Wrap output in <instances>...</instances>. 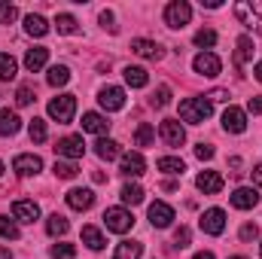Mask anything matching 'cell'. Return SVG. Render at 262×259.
I'll use <instances>...</instances> for the list:
<instances>
[{
    "mask_svg": "<svg viewBox=\"0 0 262 259\" xmlns=\"http://www.w3.org/2000/svg\"><path fill=\"white\" fill-rule=\"evenodd\" d=\"M210 113H213V107L204 98H186V101H180V119L189 122V125H201L204 119H210Z\"/></svg>",
    "mask_w": 262,
    "mask_h": 259,
    "instance_id": "obj_1",
    "label": "cell"
},
{
    "mask_svg": "<svg viewBox=\"0 0 262 259\" xmlns=\"http://www.w3.org/2000/svg\"><path fill=\"white\" fill-rule=\"evenodd\" d=\"M73 113H76V95H58V98L49 101V116H52L58 125L73 122Z\"/></svg>",
    "mask_w": 262,
    "mask_h": 259,
    "instance_id": "obj_2",
    "label": "cell"
},
{
    "mask_svg": "<svg viewBox=\"0 0 262 259\" xmlns=\"http://www.w3.org/2000/svg\"><path fill=\"white\" fill-rule=\"evenodd\" d=\"M104 226L110 232H116V235H125V232H131V226H134V217H131V210H125V207H107L104 210Z\"/></svg>",
    "mask_w": 262,
    "mask_h": 259,
    "instance_id": "obj_3",
    "label": "cell"
},
{
    "mask_svg": "<svg viewBox=\"0 0 262 259\" xmlns=\"http://www.w3.org/2000/svg\"><path fill=\"white\" fill-rule=\"evenodd\" d=\"M189 18H192V6L186 0H174L165 6V25L168 28H186Z\"/></svg>",
    "mask_w": 262,
    "mask_h": 259,
    "instance_id": "obj_4",
    "label": "cell"
},
{
    "mask_svg": "<svg viewBox=\"0 0 262 259\" xmlns=\"http://www.w3.org/2000/svg\"><path fill=\"white\" fill-rule=\"evenodd\" d=\"M198 226H201L204 235H223L226 232V210H220V207L204 210L201 220H198Z\"/></svg>",
    "mask_w": 262,
    "mask_h": 259,
    "instance_id": "obj_5",
    "label": "cell"
},
{
    "mask_svg": "<svg viewBox=\"0 0 262 259\" xmlns=\"http://www.w3.org/2000/svg\"><path fill=\"white\" fill-rule=\"evenodd\" d=\"M98 104H101L107 113H116V110L125 107V92H122L119 85H104V89L98 92Z\"/></svg>",
    "mask_w": 262,
    "mask_h": 259,
    "instance_id": "obj_6",
    "label": "cell"
},
{
    "mask_svg": "<svg viewBox=\"0 0 262 259\" xmlns=\"http://www.w3.org/2000/svg\"><path fill=\"white\" fill-rule=\"evenodd\" d=\"M12 171H15L18 177L40 174V171H43V159H40V156H34V153H21V156H15V159H12Z\"/></svg>",
    "mask_w": 262,
    "mask_h": 259,
    "instance_id": "obj_7",
    "label": "cell"
},
{
    "mask_svg": "<svg viewBox=\"0 0 262 259\" xmlns=\"http://www.w3.org/2000/svg\"><path fill=\"white\" fill-rule=\"evenodd\" d=\"M131 52L140 55V58H146V61H162V58H165V49H162L156 40H143V37L131 40Z\"/></svg>",
    "mask_w": 262,
    "mask_h": 259,
    "instance_id": "obj_8",
    "label": "cell"
},
{
    "mask_svg": "<svg viewBox=\"0 0 262 259\" xmlns=\"http://www.w3.org/2000/svg\"><path fill=\"white\" fill-rule=\"evenodd\" d=\"M55 153H58L61 159H70V162H76V159H82V153H85V143H82V137L70 134V137H61V140L55 143Z\"/></svg>",
    "mask_w": 262,
    "mask_h": 259,
    "instance_id": "obj_9",
    "label": "cell"
},
{
    "mask_svg": "<svg viewBox=\"0 0 262 259\" xmlns=\"http://www.w3.org/2000/svg\"><path fill=\"white\" fill-rule=\"evenodd\" d=\"M159 137H162L168 146H183L186 131H183V125H180L177 119H165V122L159 125Z\"/></svg>",
    "mask_w": 262,
    "mask_h": 259,
    "instance_id": "obj_10",
    "label": "cell"
},
{
    "mask_svg": "<svg viewBox=\"0 0 262 259\" xmlns=\"http://www.w3.org/2000/svg\"><path fill=\"white\" fill-rule=\"evenodd\" d=\"M223 128L229 131V134H241V131H247V110H241V107H229V110L223 113Z\"/></svg>",
    "mask_w": 262,
    "mask_h": 259,
    "instance_id": "obj_11",
    "label": "cell"
},
{
    "mask_svg": "<svg viewBox=\"0 0 262 259\" xmlns=\"http://www.w3.org/2000/svg\"><path fill=\"white\" fill-rule=\"evenodd\" d=\"M12 217H15L18 223H34V220H40V204L31 201V198H18V201L12 204Z\"/></svg>",
    "mask_w": 262,
    "mask_h": 259,
    "instance_id": "obj_12",
    "label": "cell"
},
{
    "mask_svg": "<svg viewBox=\"0 0 262 259\" xmlns=\"http://www.w3.org/2000/svg\"><path fill=\"white\" fill-rule=\"evenodd\" d=\"M149 223H152L156 229H168V226L174 223V207H171V204H165V201L149 204Z\"/></svg>",
    "mask_w": 262,
    "mask_h": 259,
    "instance_id": "obj_13",
    "label": "cell"
},
{
    "mask_svg": "<svg viewBox=\"0 0 262 259\" xmlns=\"http://www.w3.org/2000/svg\"><path fill=\"white\" fill-rule=\"evenodd\" d=\"M192 67H195V73H201V76H216V73L223 70V61H220L213 52H198Z\"/></svg>",
    "mask_w": 262,
    "mask_h": 259,
    "instance_id": "obj_14",
    "label": "cell"
},
{
    "mask_svg": "<svg viewBox=\"0 0 262 259\" xmlns=\"http://www.w3.org/2000/svg\"><path fill=\"white\" fill-rule=\"evenodd\" d=\"M119 171H122L125 177H140V174L146 171V159H143L140 153H125V156L119 159Z\"/></svg>",
    "mask_w": 262,
    "mask_h": 259,
    "instance_id": "obj_15",
    "label": "cell"
},
{
    "mask_svg": "<svg viewBox=\"0 0 262 259\" xmlns=\"http://www.w3.org/2000/svg\"><path fill=\"white\" fill-rule=\"evenodd\" d=\"M256 204H259V192L253 186H241V189L232 192V207H238V210H250Z\"/></svg>",
    "mask_w": 262,
    "mask_h": 259,
    "instance_id": "obj_16",
    "label": "cell"
},
{
    "mask_svg": "<svg viewBox=\"0 0 262 259\" xmlns=\"http://www.w3.org/2000/svg\"><path fill=\"white\" fill-rule=\"evenodd\" d=\"M235 15H238V21H241L244 28H253V31L262 34V18L250 3H235Z\"/></svg>",
    "mask_w": 262,
    "mask_h": 259,
    "instance_id": "obj_17",
    "label": "cell"
},
{
    "mask_svg": "<svg viewBox=\"0 0 262 259\" xmlns=\"http://www.w3.org/2000/svg\"><path fill=\"white\" fill-rule=\"evenodd\" d=\"M195 186H198V192H204V195H216L223 189V177L216 171H201L195 177Z\"/></svg>",
    "mask_w": 262,
    "mask_h": 259,
    "instance_id": "obj_18",
    "label": "cell"
},
{
    "mask_svg": "<svg viewBox=\"0 0 262 259\" xmlns=\"http://www.w3.org/2000/svg\"><path fill=\"white\" fill-rule=\"evenodd\" d=\"M82 131L104 137V134L110 131V122H107V116H101V113H85V116H82Z\"/></svg>",
    "mask_w": 262,
    "mask_h": 259,
    "instance_id": "obj_19",
    "label": "cell"
},
{
    "mask_svg": "<svg viewBox=\"0 0 262 259\" xmlns=\"http://www.w3.org/2000/svg\"><path fill=\"white\" fill-rule=\"evenodd\" d=\"M67 204H70L73 210H89V207L95 204V192H92V189H70V192H67Z\"/></svg>",
    "mask_w": 262,
    "mask_h": 259,
    "instance_id": "obj_20",
    "label": "cell"
},
{
    "mask_svg": "<svg viewBox=\"0 0 262 259\" xmlns=\"http://www.w3.org/2000/svg\"><path fill=\"white\" fill-rule=\"evenodd\" d=\"M95 153H98V159H104V162H113V159H119V156H122L119 143H116V140H110V137H98Z\"/></svg>",
    "mask_w": 262,
    "mask_h": 259,
    "instance_id": "obj_21",
    "label": "cell"
},
{
    "mask_svg": "<svg viewBox=\"0 0 262 259\" xmlns=\"http://www.w3.org/2000/svg\"><path fill=\"white\" fill-rule=\"evenodd\" d=\"M49 61V49H43V46H34V49H28V55H25V67L31 70V73H37V70H43Z\"/></svg>",
    "mask_w": 262,
    "mask_h": 259,
    "instance_id": "obj_22",
    "label": "cell"
},
{
    "mask_svg": "<svg viewBox=\"0 0 262 259\" xmlns=\"http://www.w3.org/2000/svg\"><path fill=\"white\" fill-rule=\"evenodd\" d=\"M82 244L89 247V250H104L107 247V238L101 235V229H95V226H82Z\"/></svg>",
    "mask_w": 262,
    "mask_h": 259,
    "instance_id": "obj_23",
    "label": "cell"
},
{
    "mask_svg": "<svg viewBox=\"0 0 262 259\" xmlns=\"http://www.w3.org/2000/svg\"><path fill=\"white\" fill-rule=\"evenodd\" d=\"M25 31L31 34V37H46L49 34V21L43 18V15H25Z\"/></svg>",
    "mask_w": 262,
    "mask_h": 259,
    "instance_id": "obj_24",
    "label": "cell"
},
{
    "mask_svg": "<svg viewBox=\"0 0 262 259\" xmlns=\"http://www.w3.org/2000/svg\"><path fill=\"white\" fill-rule=\"evenodd\" d=\"M18 128H21V119L12 110H0V137H12Z\"/></svg>",
    "mask_w": 262,
    "mask_h": 259,
    "instance_id": "obj_25",
    "label": "cell"
},
{
    "mask_svg": "<svg viewBox=\"0 0 262 259\" xmlns=\"http://www.w3.org/2000/svg\"><path fill=\"white\" fill-rule=\"evenodd\" d=\"M122 76H125V82H128L131 89H143V85H146V82H149V73H146V70H143V67H125V70H122Z\"/></svg>",
    "mask_w": 262,
    "mask_h": 259,
    "instance_id": "obj_26",
    "label": "cell"
},
{
    "mask_svg": "<svg viewBox=\"0 0 262 259\" xmlns=\"http://www.w3.org/2000/svg\"><path fill=\"white\" fill-rule=\"evenodd\" d=\"M156 168L165 171V174H183V171H186V162L177 159V156H162V159L156 162Z\"/></svg>",
    "mask_w": 262,
    "mask_h": 259,
    "instance_id": "obj_27",
    "label": "cell"
},
{
    "mask_svg": "<svg viewBox=\"0 0 262 259\" xmlns=\"http://www.w3.org/2000/svg\"><path fill=\"white\" fill-rule=\"evenodd\" d=\"M140 253H143V244H140V241H122V244L116 247L113 259H140Z\"/></svg>",
    "mask_w": 262,
    "mask_h": 259,
    "instance_id": "obj_28",
    "label": "cell"
},
{
    "mask_svg": "<svg viewBox=\"0 0 262 259\" xmlns=\"http://www.w3.org/2000/svg\"><path fill=\"white\" fill-rule=\"evenodd\" d=\"M253 55V37H238V49H235V67H244V61Z\"/></svg>",
    "mask_w": 262,
    "mask_h": 259,
    "instance_id": "obj_29",
    "label": "cell"
},
{
    "mask_svg": "<svg viewBox=\"0 0 262 259\" xmlns=\"http://www.w3.org/2000/svg\"><path fill=\"white\" fill-rule=\"evenodd\" d=\"M156 143V128L149 122H140L134 131V146H152Z\"/></svg>",
    "mask_w": 262,
    "mask_h": 259,
    "instance_id": "obj_30",
    "label": "cell"
},
{
    "mask_svg": "<svg viewBox=\"0 0 262 259\" xmlns=\"http://www.w3.org/2000/svg\"><path fill=\"white\" fill-rule=\"evenodd\" d=\"M55 31L58 34H79V21L70 12H58L55 15Z\"/></svg>",
    "mask_w": 262,
    "mask_h": 259,
    "instance_id": "obj_31",
    "label": "cell"
},
{
    "mask_svg": "<svg viewBox=\"0 0 262 259\" xmlns=\"http://www.w3.org/2000/svg\"><path fill=\"white\" fill-rule=\"evenodd\" d=\"M67 229H70V223H67L61 213H52V217L46 220V232H49L52 238H58V235H67Z\"/></svg>",
    "mask_w": 262,
    "mask_h": 259,
    "instance_id": "obj_32",
    "label": "cell"
},
{
    "mask_svg": "<svg viewBox=\"0 0 262 259\" xmlns=\"http://www.w3.org/2000/svg\"><path fill=\"white\" fill-rule=\"evenodd\" d=\"M15 73H18V64H15V58L9 55V52H0V79H15Z\"/></svg>",
    "mask_w": 262,
    "mask_h": 259,
    "instance_id": "obj_33",
    "label": "cell"
},
{
    "mask_svg": "<svg viewBox=\"0 0 262 259\" xmlns=\"http://www.w3.org/2000/svg\"><path fill=\"white\" fill-rule=\"evenodd\" d=\"M34 101H37V89H34L31 82H21L18 92H15V104H18V107H28V104H34Z\"/></svg>",
    "mask_w": 262,
    "mask_h": 259,
    "instance_id": "obj_34",
    "label": "cell"
},
{
    "mask_svg": "<svg viewBox=\"0 0 262 259\" xmlns=\"http://www.w3.org/2000/svg\"><path fill=\"white\" fill-rule=\"evenodd\" d=\"M119 195H122V201H125V204H131V207L143 201V189H140L137 183H125V186H122V192H119Z\"/></svg>",
    "mask_w": 262,
    "mask_h": 259,
    "instance_id": "obj_35",
    "label": "cell"
},
{
    "mask_svg": "<svg viewBox=\"0 0 262 259\" xmlns=\"http://www.w3.org/2000/svg\"><path fill=\"white\" fill-rule=\"evenodd\" d=\"M46 79H49V85H55V89H58V85H67L70 70H67L64 64H55V67H49V76H46Z\"/></svg>",
    "mask_w": 262,
    "mask_h": 259,
    "instance_id": "obj_36",
    "label": "cell"
},
{
    "mask_svg": "<svg viewBox=\"0 0 262 259\" xmlns=\"http://www.w3.org/2000/svg\"><path fill=\"white\" fill-rule=\"evenodd\" d=\"M28 134H31V140H34V143H43V140H46V134H49V131H46V122H43V119H31Z\"/></svg>",
    "mask_w": 262,
    "mask_h": 259,
    "instance_id": "obj_37",
    "label": "cell"
},
{
    "mask_svg": "<svg viewBox=\"0 0 262 259\" xmlns=\"http://www.w3.org/2000/svg\"><path fill=\"white\" fill-rule=\"evenodd\" d=\"M0 238L15 241V238H18V223H15V220H9V217H0Z\"/></svg>",
    "mask_w": 262,
    "mask_h": 259,
    "instance_id": "obj_38",
    "label": "cell"
},
{
    "mask_svg": "<svg viewBox=\"0 0 262 259\" xmlns=\"http://www.w3.org/2000/svg\"><path fill=\"white\" fill-rule=\"evenodd\" d=\"M195 46L201 49H210V46H216V31H210V28H201L195 34Z\"/></svg>",
    "mask_w": 262,
    "mask_h": 259,
    "instance_id": "obj_39",
    "label": "cell"
},
{
    "mask_svg": "<svg viewBox=\"0 0 262 259\" xmlns=\"http://www.w3.org/2000/svg\"><path fill=\"white\" fill-rule=\"evenodd\" d=\"M79 174V168L73 165V162H55V177H61V180H73Z\"/></svg>",
    "mask_w": 262,
    "mask_h": 259,
    "instance_id": "obj_40",
    "label": "cell"
},
{
    "mask_svg": "<svg viewBox=\"0 0 262 259\" xmlns=\"http://www.w3.org/2000/svg\"><path fill=\"white\" fill-rule=\"evenodd\" d=\"M49 256L52 259H73L76 256V247H73V244H52Z\"/></svg>",
    "mask_w": 262,
    "mask_h": 259,
    "instance_id": "obj_41",
    "label": "cell"
},
{
    "mask_svg": "<svg viewBox=\"0 0 262 259\" xmlns=\"http://www.w3.org/2000/svg\"><path fill=\"white\" fill-rule=\"evenodd\" d=\"M15 18H18V9H15L12 3H3V0H0V21H3V25H12Z\"/></svg>",
    "mask_w": 262,
    "mask_h": 259,
    "instance_id": "obj_42",
    "label": "cell"
},
{
    "mask_svg": "<svg viewBox=\"0 0 262 259\" xmlns=\"http://www.w3.org/2000/svg\"><path fill=\"white\" fill-rule=\"evenodd\" d=\"M189 241H192L189 229H186V226H180V229L174 232V247H180V250H183V247H189Z\"/></svg>",
    "mask_w": 262,
    "mask_h": 259,
    "instance_id": "obj_43",
    "label": "cell"
},
{
    "mask_svg": "<svg viewBox=\"0 0 262 259\" xmlns=\"http://www.w3.org/2000/svg\"><path fill=\"white\" fill-rule=\"evenodd\" d=\"M259 238V226L256 223H244L241 226V241H256Z\"/></svg>",
    "mask_w": 262,
    "mask_h": 259,
    "instance_id": "obj_44",
    "label": "cell"
},
{
    "mask_svg": "<svg viewBox=\"0 0 262 259\" xmlns=\"http://www.w3.org/2000/svg\"><path fill=\"white\" fill-rule=\"evenodd\" d=\"M171 104V89L168 85H159V92H156V107H168Z\"/></svg>",
    "mask_w": 262,
    "mask_h": 259,
    "instance_id": "obj_45",
    "label": "cell"
},
{
    "mask_svg": "<svg viewBox=\"0 0 262 259\" xmlns=\"http://www.w3.org/2000/svg\"><path fill=\"white\" fill-rule=\"evenodd\" d=\"M195 156L201 162H207V159H213V146H207V143H198L195 146Z\"/></svg>",
    "mask_w": 262,
    "mask_h": 259,
    "instance_id": "obj_46",
    "label": "cell"
},
{
    "mask_svg": "<svg viewBox=\"0 0 262 259\" xmlns=\"http://www.w3.org/2000/svg\"><path fill=\"white\" fill-rule=\"evenodd\" d=\"M247 113H253V116L262 113V95H256V98H250V101H247Z\"/></svg>",
    "mask_w": 262,
    "mask_h": 259,
    "instance_id": "obj_47",
    "label": "cell"
},
{
    "mask_svg": "<svg viewBox=\"0 0 262 259\" xmlns=\"http://www.w3.org/2000/svg\"><path fill=\"white\" fill-rule=\"evenodd\" d=\"M101 25H104V28H110V31L116 34V25H113V12H101Z\"/></svg>",
    "mask_w": 262,
    "mask_h": 259,
    "instance_id": "obj_48",
    "label": "cell"
},
{
    "mask_svg": "<svg viewBox=\"0 0 262 259\" xmlns=\"http://www.w3.org/2000/svg\"><path fill=\"white\" fill-rule=\"evenodd\" d=\"M201 6H207V9H220L223 0H201Z\"/></svg>",
    "mask_w": 262,
    "mask_h": 259,
    "instance_id": "obj_49",
    "label": "cell"
},
{
    "mask_svg": "<svg viewBox=\"0 0 262 259\" xmlns=\"http://www.w3.org/2000/svg\"><path fill=\"white\" fill-rule=\"evenodd\" d=\"M253 183H256V186H262V165H256V168H253Z\"/></svg>",
    "mask_w": 262,
    "mask_h": 259,
    "instance_id": "obj_50",
    "label": "cell"
},
{
    "mask_svg": "<svg viewBox=\"0 0 262 259\" xmlns=\"http://www.w3.org/2000/svg\"><path fill=\"white\" fill-rule=\"evenodd\" d=\"M210 98H213V101H226V92H223V89H216V92H210Z\"/></svg>",
    "mask_w": 262,
    "mask_h": 259,
    "instance_id": "obj_51",
    "label": "cell"
},
{
    "mask_svg": "<svg viewBox=\"0 0 262 259\" xmlns=\"http://www.w3.org/2000/svg\"><path fill=\"white\" fill-rule=\"evenodd\" d=\"M192 259H213V253H210V250H201V253H195Z\"/></svg>",
    "mask_w": 262,
    "mask_h": 259,
    "instance_id": "obj_52",
    "label": "cell"
},
{
    "mask_svg": "<svg viewBox=\"0 0 262 259\" xmlns=\"http://www.w3.org/2000/svg\"><path fill=\"white\" fill-rule=\"evenodd\" d=\"M253 76H256V79H259V82H262V61H259V64H256V67H253Z\"/></svg>",
    "mask_w": 262,
    "mask_h": 259,
    "instance_id": "obj_53",
    "label": "cell"
},
{
    "mask_svg": "<svg viewBox=\"0 0 262 259\" xmlns=\"http://www.w3.org/2000/svg\"><path fill=\"white\" fill-rule=\"evenodd\" d=\"M0 259H12V253H9L6 247H0Z\"/></svg>",
    "mask_w": 262,
    "mask_h": 259,
    "instance_id": "obj_54",
    "label": "cell"
},
{
    "mask_svg": "<svg viewBox=\"0 0 262 259\" xmlns=\"http://www.w3.org/2000/svg\"><path fill=\"white\" fill-rule=\"evenodd\" d=\"M229 259H247V256H229Z\"/></svg>",
    "mask_w": 262,
    "mask_h": 259,
    "instance_id": "obj_55",
    "label": "cell"
},
{
    "mask_svg": "<svg viewBox=\"0 0 262 259\" xmlns=\"http://www.w3.org/2000/svg\"><path fill=\"white\" fill-rule=\"evenodd\" d=\"M0 174H3V162H0Z\"/></svg>",
    "mask_w": 262,
    "mask_h": 259,
    "instance_id": "obj_56",
    "label": "cell"
},
{
    "mask_svg": "<svg viewBox=\"0 0 262 259\" xmlns=\"http://www.w3.org/2000/svg\"><path fill=\"white\" fill-rule=\"evenodd\" d=\"M259 253H262V247H259Z\"/></svg>",
    "mask_w": 262,
    "mask_h": 259,
    "instance_id": "obj_57",
    "label": "cell"
}]
</instances>
